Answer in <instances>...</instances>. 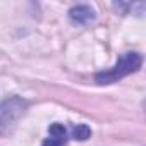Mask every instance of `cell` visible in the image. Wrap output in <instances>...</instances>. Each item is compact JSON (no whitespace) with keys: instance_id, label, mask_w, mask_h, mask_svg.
<instances>
[{"instance_id":"cell-1","label":"cell","mask_w":146,"mask_h":146,"mask_svg":"<svg viewBox=\"0 0 146 146\" xmlns=\"http://www.w3.org/2000/svg\"><path fill=\"white\" fill-rule=\"evenodd\" d=\"M143 65V55L137 53V52H129V53H124L117 64L107 70H102L95 76V81L98 84H113L117 81H120L122 78L132 74L136 72L139 67Z\"/></svg>"},{"instance_id":"cell-2","label":"cell","mask_w":146,"mask_h":146,"mask_svg":"<svg viewBox=\"0 0 146 146\" xmlns=\"http://www.w3.org/2000/svg\"><path fill=\"white\" fill-rule=\"evenodd\" d=\"M26 108L28 102L19 96L0 102V134H9L17 124V120L24 115Z\"/></svg>"},{"instance_id":"cell-3","label":"cell","mask_w":146,"mask_h":146,"mask_svg":"<svg viewBox=\"0 0 146 146\" xmlns=\"http://www.w3.org/2000/svg\"><path fill=\"white\" fill-rule=\"evenodd\" d=\"M69 141V131L64 124H52L48 129V137L43 141L41 146H65Z\"/></svg>"},{"instance_id":"cell-4","label":"cell","mask_w":146,"mask_h":146,"mask_svg":"<svg viewBox=\"0 0 146 146\" xmlns=\"http://www.w3.org/2000/svg\"><path fill=\"white\" fill-rule=\"evenodd\" d=\"M69 17L78 24H90L95 21V11L90 5H76L69 11Z\"/></svg>"},{"instance_id":"cell-5","label":"cell","mask_w":146,"mask_h":146,"mask_svg":"<svg viewBox=\"0 0 146 146\" xmlns=\"http://www.w3.org/2000/svg\"><path fill=\"white\" fill-rule=\"evenodd\" d=\"M91 136V129L86 124H78L70 127V137L76 141H86Z\"/></svg>"}]
</instances>
